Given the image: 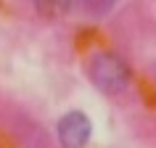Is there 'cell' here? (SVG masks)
<instances>
[{
	"mask_svg": "<svg viewBox=\"0 0 156 148\" xmlns=\"http://www.w3.org/2000/svg\"><path fill=\"white\" fill-rule=\"evenodd\" d=\"M87 74H90V82L106 95H119L130 85V69L116 53L93 56L90 66H87Z\"/></svg>",
	"mask_w": 156,
	"mask_h": 148,
	"instance_id": "cell-1",
	"label": "cell"
},
{
	"mask_svg": "<svg viewBox=\"0 0 156 148\" xmlns=\"http://www.w3.org/2000/svg\"><path fill=\"white\" fill-rule=\"evenodd\" d=\"M56 132H58V143L64 148H85L93 135V122L85 111H69L61 116Z\"/></svg>",
	"mask_w": 156,
	"mask_h": 148,
	"instance_id": "cell-2",
	"label": "cell"
},
{
	"mask_svg": "<svg viewBox=\"0 0 156 148\" xmlns=\"http://www.w3.org/2000/svg\"><path fill=\"white\" fill-rule=\"evenodd\" d=\"M77 0H32L34 11L45 19H58V16H66L69 11L74 8Z\"/></svg>",
	"mask_w": 156,
	"mask_h": 148,
	"instance_id": "cell-3",
	"label": "cell"
},
{
	"mask_svg": "<svg viewBox=\"0 0 156 148\" xmlns=\"http://www.w3.org/2000/svg\"><path fill=\"white\" fill-rule=\"evenodd\" d=\"M77 3H80L87 13H93V16H101V13H106V11L114 5V0H77Z\"/></svg>",
	"mask_w": 156,
	"mask_h": 148,
	"instance_id": "cell-4",
	"label": "cell"
}]
</instances>
